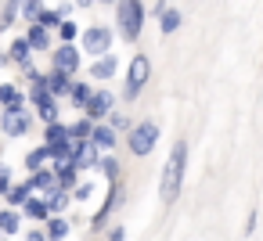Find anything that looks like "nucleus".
Masks as SVG:
<instances>
[{"label":"nucleus","mask_w":263,"mask_h":241,"mask_svg":"<svg viewBox=\"0 0 263 241\" xmlns=\"http://www.w3.org/2000/svg\"><path fill=\"white\" fill-rule=\"evenodd\" d=\"M184 169H187V140H177L166 166H162V180H159V198L162 202H177V194L184 187Z\"/></svg>","instance_id":"nucleus-1"},{"label":"nucleus","mask_w":263,"mask_h":241,"mask_svg":"<svg viewBox=\"0 0 263 241\" xmlns=\"http://www.w3.org/2000/svg\"><path fill=\"white\" fill-rule=\"evenodd\" d=\"M116 22H119V33L126 44H134L141 36V26H144V4L141 0H119L116 8Z\"/></svg>","instance_id":"nucleus-2"},{"label":"nucleus","mask_w":263,"mask_h":241,"mask_svg":"<svg viewBox=\"0 0 263 241\" xmlns=\"http://www.w3.org/2000/svg\"><path fill=\"white\" fill-rule=\"evenodd\" d=\"M148 76H152V62H148V54H134V58H130V69H126V87H123V101H137V94L144 90Z\"/></svg>","instance_id":"nucleus-3"},{"label":"nucleus","mask_w":263,"mask_h":241,"mask_svg":"<svg viewBox=\"0 0 263 241\" xmlns=\"http://www.w3.org/2000/svg\"><path fill=\"white\" fill-rule=\"evenodd\" d=\"M126 144H130V155H137V158L152 155V151H155V144H159V126H155L152 119H144V123L130 126V137H126Z\"/></svg>","instance_id":"nucleus-4"},{"label":"nucleus","mask_w":263,"mask_h":241,"mask_svg":"<svg viewBox=\"0 0 263 241\" xmlns=\"http://www.w3.org/2000/svg\"><path fill=\"white\" fill-rule=\"evenodd\" d=\"M33 105H36V115L51 126V123H58V101L47 94V87H44V76H36L33 72Z\"/></svg>","instance_id":"nucleus-5"},{"label":"nucleus","mask_w":263,"mask_h":241,"mask_svg":"<svg viewBox=\"0 0 263 241\" xmlns=\"http://www.w3.org/2000/svg\"><path fill=\"white\" fill-rule=\"evenodd\" d=\"M29 126H33V112H26L22 105L4 108V115H0V130L8 137H22V133H29Z\"/></svg>","instance_id":"nucleus-6"},{"label":"nucleus","mask_w":263,"mask_h":241,"mask_svg":"<svg viewBox=\"0 0 263 241\" xmlns=\"http://www.w3.org/2000/svg\"><path fill=\"white\" fill-rule=\"evenodd\" d=\"M108 47H112V33L105 29V26H90L87 33H83V51L87 54H108Z\"/></svg>","instance_id":"nucleus-7"},{"label":"nucleus","mask_w":263,"mask_h":241,"mask_svg":"<svg viewBox=\"0 0 263 241\" xmlns=\"http://www.w3.org/2000/svg\"><path fill=\"white\" fill-rule=\"evenodd\" d=\"M112 105H116V94H112V90H94L90 101L83 105V112H87V119L94 123V119H105V115L112 112Z\"/></svg>","instance_id":"nucleus-8"},{"label":"nucleus","mask_w":263,"mask_h":241,"mask_svg":"<svg viewBox=\"0 0 263 241\" xmlns=\"http://www.w3.org/2000/svg\"><path fill=\"white\" fill-rule=\"evenodd\" d=\"M80 69V51L72 47V44H62L58 51H54V72H62V76H72Z\"/></svg>","instance_id":"nucleus-9"},{"label":"nucleus","mask_w":263,"mask_h":241,"mask_svg":"<svg viewBox=\"0 0 263 241\" xmlns=\"http://www.w3.org/2000/svg\"><path fill=\"white\" fill-rule=\"evenodd\" d=\"M69 162H72L76 169H94V166H98V148H94L90 140H76V148H72Z\"/></svg>","instance_id":"nucleus-10"},{"label":"nucleus","mask_w":263,"mask_h":241,"mask_svg":"<svg viewBox=\"0 0 263 241\" xmlns=\"http://www.w3.org/2000/svg\"><path fill=\"white\" fill-rule=\"evenodd\" d=\"M116 69H119L116 54H101V58L90 65V79H112V76H116Z\"/></svg>","instance_id":"nucleus-11"},{"label":"nucleus","mask_w":263,"mask_h":241,"mask_svg":"<svg viewBox=\"0 0 263 241\" xmlns=\"http://www.w3.org/2000/svg\"><path fill=\"white\" fill-rule=\"evenodd\" d=\"M44 87H47V94H51V97H62V94H69V90H72V76L51 72V76L44 79Z\"/></svg>","instance_id":"nucleus-12"},{"label":"nucleus","mask_w":263,"mask_h":241,"mask_svg":"<svg viewBox=\"0 0 263 241\" xmlns=\"http://www.w3.org/2000/svg\"><path fill=\"white\" fill-rule=\"evenodd\" d=\"M98 151L101 148H116V130H108V126H90V137H87Z\"/></svg>","instance_id":"nucleus-13"},{"label":"nucleus","mask_w":263,"mask_h":241,"mask_svg":"<svg viewBox=\"0 0 263 241\" xmlns=\"http://www.w3.org/2000/svg\"><path fill=\"white\" fill-rule=\"evenodd\" d=\"M180 22H184V15H180L177 8H166V11L159 15V29H162L166 36H170V33H177V29H180Z\"/></svg>","instance_id":"nucleus-14"},{"label":"nucleus","mask_w":263,"mask_h":241,"mask_svg":"<svg viewBox=\"0 0 263 241\" xmlns=\"http://www.w3.org/2000/svg\"><path fill=\"white\" fill-rule=\"evenodd\" d=\"M26 44H29V51H47V47H51V36H47V29H40V26H29V33H26Z\"/></svg>","instance_id":"nucleus-15"},{"label":"nucleus","mask_w":263,"mask_h":241,"mask_svg":"<svg viewBox=\"0 0 263 241\" xmlns=\"http://www.w3.org/2000/svg\"><path fill=\"white\" fill-rule=\"evenodd\" d=\"M4 194H8V205L15 209V205H26V198L33 194V187H29V180H26V184H11Z\"/></svg>","instance_id":"nucleus-16"},{"label":"nucleus","mask_w":263,"mask_h":241,"mask_svg":"<svg viewBox=\"0 0 263 241\" xmlns=\"http://www.w3.org/2000/svg\"><path fill=\"white\" fill-rule=\"evenodd\" d=\"M65 202H69V191H62V187H54V191H47V194H44L47 212H62V209H65Z\"/></svg>","instance_id":"nucleus-17"},{"label":"nucleus","mask_w":263,"mask_h":241,"mask_svg":"<svg viewBox=\"0 0 263 241\" xmlns=\"http://www.w3.org/2000/svg\"><path fill=\"white\" fill-rule=\"evenodd\" d=\"M18 8H22V0H4V11H0V33H4L8 26H15Z\"/></svg>","instance_id":"nucleus-18"},{"label":"nucleus","mask_w":263,"mask_h":241,"mask_svg":"<svg viewBox=\"0 0 263 241\" xmlns=\"http://www.w3.org/2000/svg\"><path fill=\"white\" fill-rule=\"evenodd\" d=\"M29 54H33V51H29V44H26V40H15V44H11V54H8V58H11L15 65L29 69Z\"/></svg>","instance_id":"nucleus-19"},{"label":"nucleus","mask_w":263,"mask_h":241,"mask_svg":"<svg viewBox=\"0 0 263 241\" xmlns=\"http://www.w3.org/2000/svg\"><path fill=\"white\" fill-rule=\"evenodd\" d=\"M65 234H69V219H65V216H54V219L47 223V234H44V237H47V241H62Z\"/></svg>","instance_id":"nucleus-20"},{"label":"nucleus","mask_w":263,"mask_h":241,"mask_svg":"<svg viewBox=\"0 0 263 241\" xmlns=\"http://www.w3.org/2000/svg\"><path fill=\"white\" fill-rule=\"evenodd\" d=\"M22 227V216L15 212V209H4V212H0V234H15Z\"/></svg>","instance_id":"nucleus-21"},{"label":"nucleus","mask_w":263,"mask_h":241,"mask_svg":"<svg viewBox=\"0 0 263 241\" xmlns=\"http://www.w3.org/2000/svg\"><path fill=\"white\" fill-rule=\"evenodd\" d=\"M44 140H47V144H62V140H69V126H65V123H51V126L44 130Z\"/></svg>","instance_id":"nucleus-22"},{"label":"nucleus","mask_w":263,"mask_h":241,"mask_svg":"<svg viewBox=\"0 0 263 241\" xmlns=\"http://www.w3.org/2000/svg\"><path fill=\"white\" fill-rule=\"evenodd\" d=\"M0 105H4V108H15V105H22V94H18V87H11V83H0Z\"/></svg>","instance_id":"nucleus-23"},{"label":"nucleus","mask_w":263,"mask_h":241,"mask_svg":"<svg viewBox=\"0 0 263 241\" xmlns=\"http://www.w3.org/2000/svg\"><path fill=\"white\" fill-rule=\"evenodd\" d=\"M47 158H51V151H47V144H44V148H36V151H29V155H26V166H29L33 173H40Z\"/></svg>","instance_id":"nucleus-24"},{"label":"nucleus","mask_w":263,"mask_h":241,"mask_svg":"<svg viewBox=\"0 0 263 241\" xmlns=\"http://www.w3.org/2000/svg\"><path fill=\"white\" fill-rule=\"evenodd\" d=\"M116 198H119V180H112V191H108V198H105V205L98 209V216H94V223H101L108 212H112V205H116Z\"/></svg>","instance_id":"nucleus-25"},{"label":"nucleus","mask_w":263,"mask_h":241,"mask_svg":"<svg viewBox=\"0 0 263 241\" xmlns=\"http://www.w3.org/2000/svg\"><path fill=\"white\" fill-rule=\"evenodd\" d=\"M62 22H65V18H58V11H40L33 26H40V29H58Z\"/></svg>","instance_id":"nucleus-26"},{"label":"nucleus","mask_w":263,"mask_h":241,"mask_svg":"<svg viewBox=\"0 0 263 241\" xmlns=\"http://www.w3.org/2000/svg\"><path fill=\"white\" fill-rule=\"evenodd\" d=\"M69 94H72V101H76V105L83 108V105L90 101V94H94V87H90V83H72V90H69Z\"/></svg>","instance_id":"nucleus-27"},{"label":"nucleus","mask_w":263,"mask_h":241,"mask_svg":"<svg viewBox=\"0 0 263 241\" xmlns=\"http://www.w3.org/2000/svg\"><path fill=\"white\" fill-rule=\"evenodd\" d=\"M26 216H33V219H47V205H44V198H26Z\"/></svg>","instance_id":"nucleus-28"},{"label":"nucleus","mask_w":263,"mask_h":241,"mask_svg":"<svg viewBox=\"0 0 263 241\" xmlns=\"http://www.w3.org/2000/svg\"><path fill=\"white\" fill-rule=\"evenodd\" d=\"M18 11H22V15H26V22L33 26V22H36V15L44 11V0H22V8H18Z\"/></svg>","instance_id":"nucleus-29"},{"label":"nucleus","mask_w":263,"mask_h":241,"mask_svg":"<svg viewBox=\"0 0 263 241\" xmlns=\"http://www.w3.org/2000/svg\"><path fill=\"white\" fill-rule=\"evenodd\" d=\"M90 126H94L90 119H80V123H72V126H69V137H76V140H87V137H90Z\"/></svg>","instance_id":"nucleus-30"},{"label":"nucleus","mask_w":263,"mask_h":241,"mask_svg":"<svg viewBox=\"0 0 263 241\" xmlns=\"http://www.w3.org/2000/svg\"><path fill=\"white\" fill-rule=\"evenodd\" d=\"M108 119H112L108 130H116V133H119V130H130V119H126L123 112H108Z\"/></svg>","instance_id":"nucleus-31"},{"label":"nucleus","mask_w":263,"mask_h":241,"mask_svg":"<svg viewBox=\"0 0 263 241\" xmlns=\"http://www.w3.org/2000/svg\"><path fill=\"white\" fill-rule=\"evenodd\" d=\"M58 36H62V44H69V40L76 36V22H69V18H65V22L58 26Z\"/></svg>","instance_id":"nucleus-32"},{"label":"nucleus","mask_w":263,"mask_h":241,"mask_svg":"<svg viewBox=\"0 0 263 241\" xmlns=\"http://www.w3.org/2000/svg\"><path fill=\"white\" fill-rule=\"evenodd\" d=\"M98 166L105 169V176H108V180H116V176H119V166H116V158H105V162H98Z\"/></svg>","instance_id":"nucleus-33"},{"label":"nucleus","mask_w":263,"mask_h":241,"mask_svg":"<svg viewBox=\"0 0 263 241\" xmlns=\"http://www.w3.org/2000/svg\"><path fill=\"white\" fill-rule=\"evenodd\" d=\"M11 187V173H8V166H0V194H4Z\"/></svg>","instance_id":"nucleus-34"},{"label":"nucleus","mask_w":263,"mask_h":241,"mask_svg":"<svg viewBox=\"0 0 263 241\" xmlns=\"http://www.w3.org/2000/svg\"><path fill=\"white\" fill-rule=\"evenodd\" d=\"M90 191H94L90 184H80V187H72V194H76V198H90Z\"/></svg>","instance_id":"nucleus-35"},{"label":"nucleus","mask_w":263,"mask_h":241,"mask_svg":"<svg viewBox=\"0 0 263 241\" xmlns=\"http://www.w3.org/2000/svg\"><path fill=\"white\" fill-rule=\"evenodd\" d=\"M166 8H170V0H155V8H152V15H162Z\"/></svg>","instance_id":"nucleus-36"},{"label":"nucleus","mask_w":263,"mask_h":241,"mask_svg":"<svg viewBox=\"0 0 263 241\" xmlns=\"http://www.w3.org/2000/svg\"><path fill=\"white\" fill-rule=\"evenodd\" d=\"M108 241H126V230H123V227H116V230H112V237H108Z\"/></svg>","instance_id":"nucleus-37"},{"label":"nucleus","mask_w":263,"mask_h":241,"mask_svg":"<svg viewBox=\"0 0 263 241\" xmlns=\"http://www.w3.org/2000/svg\"><path fill=\"white\" fill-rule=\"evenodd\" d=\"M29 241H47V237H44V230H33V234H29Z\"/></svg>","instance_id":"nucleus-38"},{"label":"nucleus","mask_w":263,"mask_h":241,"mask_svg":"<svg viewBox=\"0 0 263 241\" xmlns=\"http://www.w3.org/2000/svg\"><path fill=\"white\" fill-rule=\"evenodd\" d=\"M76 4H80V8H87V4H94V0H76Z\"/></svg>","instance_id":"nucleus-39"}]
</instances>
